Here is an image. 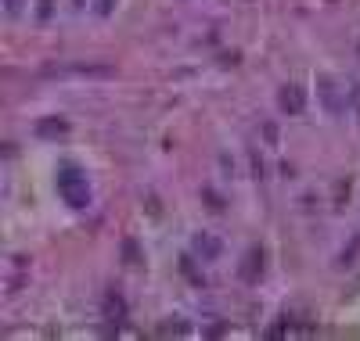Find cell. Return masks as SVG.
Returning <instances> with one entry per match:
<instances>
[{
	"mask_svg": "<svg viewBox=\"0 0 360 341\" xmlns=\"http://www.w3.org/2000/svg\"><path fill=\"white\" fill-rule=\"evenodd\" d=\"M349 101H353V108H356V115H360V86L349 90Z\"/></svg>",
	"mask_w": 360,
	"mask_h": 341,
	"instance_id": "obj_6",
	"label": "cell"
},
{
	"mask_svg": "<svg viewBox=\"0 0 360 341\" xmlns=\"http://www.w3.org/2000/svg\"><path fill=\"white\" fill-rule=\"evenodd\" d=\"M191 252H195L202 262H217L220 252H224V241H220L217 234L202 230V234H195V241H191Z\"/></svg>",
	"mask_w": 360,
	"mask_h": 341,
	"instance_id": "obj_2",
	"label": "cell"
},
{
	"mask_svg": "<svg viewBox=\"0 0 360 341\" xmlns=\"http://www.w3.org/2000/svg\"><path fill=\"white\" fill-rule=\"evenodd\" d=\"M278 105H281V112L299 115V112L307 108V98H303V90H299V86H285V90H281V98H278Z\"/></svg>",
	"mask_w": 360,
	"mask_h": 341,
	"instance_id": "obj_3",
	"label": "cell"
},
{
	"mask_svg": "<svg viewBox=\"0 0 360 341\" xmlns=\"http://www.w3.org/2000/svg\"><path fill=\"white\" fill-rule=\"evenodd\" d=\"M317 86H321V98L328 101V112H339V101H335V83H332V76H321V79H317Z\"/></svg>",
	"mask_w": 360,
	"mask_h": 341,
	"instance_id": "obj_5",
	"label": "cell"
},
{
	"mask_svg": "<svg viewBox=\"0 0 360 341\" xmlns=\"http://www.w3.org/2000/svg\"><path fill=\"white\" fill-rule=\"evenodd\" d=\"M58 194L69 208H86L90 205V183L76 166H62L58 169Z\"/></svg>",
	"mask_w": 360,
	"mask_h": 341,
	"instance_id": "obj_1",
	"label": "cell"
},
{
	"mask_svg": "<svg viewBox=\"0 0 360 341\" xmlns=\"http://www.w3.org/2000/svg\"><path fill=\"white\" fill-rule=\"evenodd\" d=\"M256 269H263V252H259V248H252V252L245 255L242 276H245V281H256Z\"/></svg>",
	"mask_w": 360,
	"mask_h": 341,
	"instance_id": "obj_4",
	"label": "cell"
}]
</instances>
